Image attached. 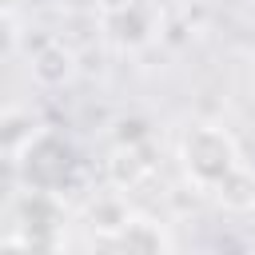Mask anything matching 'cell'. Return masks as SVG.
<instances>
[{"mask_svg":"<svg viewBox=\"0 0 255 255\" xmlns=\"http://www.w3.org/2000/svg\"><path fill=\"white\" fill-rule=\"evenodd\" d=\"M179 159H183V171H187L199 187H207V191H215V187L239 167L235 139H231L223 128H215V124H195V128L179 139Z\"/></svg>","mask_w":255,"mask_h":255,"instance_id":"6da1fadb","label":"cell"},{"mask_svg":"<svg viewBox=\"0 0 255 255\" xmlns=\"http://www.w3.org/2000/svg\"><path fill=\"white\" fill-rule=\"evenodd\" d=\"M16 167H20L28 187L60 195L76 175V147L56 131H36L28 139V147L16 155Z\"/></svg>","mask_w":255,"mask_h":255,"instance_id":"7a4b0ae2","label":"cell"},{"mask_svg":"<svg viewBox=\"0 0 255 255\" xmlns=\"http://www.w3.org/2000/svg\"><path fill=\"white\" fill-rule=\"evenodd\" d=\"M60 223H64V211H60V199L56 191H36L28 187L16 203V239L36 255L40 247H52L56 235H60Z\"/></svg>","mask_w":255,"mask_h":255,"instance_id":"3957f363","label":"cell"},{"mask_svg":"<svg viewBox=\"0 0 255 255\" xmlns=\"http://www.w3.org/2000/svg\"><path fill=\"white\" fill-rule=\"evenodd\" d=\"M112 255H167V235L151 219H128L112 235Z\"/></svg>","mask_w":255,"mask_h":255,"instance_id":"277c9868","label":"cell"},{"mask_svg":"<svg viewBox=\"0 0 255 255\" xmlns=\"http://www.w3.org/2000/svg\"><path fill=\"white\" fill-rule=\"evenodd\" d=\"M32 76L44 84V88H56L72 76V52L64 44H48L44 52L32 56Z\"/></svg>","mask_w":255,"mask_h":255,"instance_id":"5b68a950","label":"cell"},{"mask_svg":"<svg viewBox=\"0 0 255 255\" xmlns=\"http://www.w3.org/2000/svg\"><path fill=\"white\" fill-rule=\"evenodd\" d=\"M215 199H219L227 211H247V207H255V175L239 163V167L215 187Z\"/></svg>","mask_w":255,"mask_h":255,"instance_id":"8992f818","label":"cell"},{"mask_svg":"<svg viewBox=\"0 0 255 255\" xmlns=\"http://www.w3.org/2000/svg\"><path fill=\"white\" fill-rule=\"evenodd\" d=\"M88 215H92V227H100L104 235H116V231L131 219V215H128V207L120 203V195H100V199L92 203V211H88Z\"/></svg>","mask_w":255,"mask_h":255,"instance_id":"52a82bcc","label":"cell"}]
</instances>
